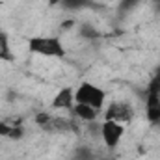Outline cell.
<instances>
[{
  "mask_svg": "<svg viewBox=\"0 0 160 160\" xmlns=\"http://www.w3.org/2000/svg\"><path fill=\"white\" fill-rule=\"evenodd\" d=\"M28 50L45 58H63L65 47L58 36H34L28 39Z\"/></svg>",
  "mask_w": 160,
  "mask_h": 160,
  "instance_id": "cell-1",
  "label": "cell"
},
{
  "mask_svg": "<svg viewBox=\"0 0 160 160\" xmlns=\"http://www.w3.org/2000/svg\"><path fill=\"white\" fill-rule=\"evenodd\" d=\"M75 102H82V104H89L95 110H102L104 102H106V93L102 88L91 84V82H82L78 88L75 89Z\"/></svg>",
  "mask_w": 160,
  "mask_h": 160,
  "instance_id": "cell-2",
  "label": "cell"
},
{
  "mask_svg": "<svg viewBox=\"0 0 160 160\" xmlns=\"http://www.w3.org/2000/svg\"><path fill=\"white\" fill-rule=\"evenodd\" d=\"M123 134H125V125H121L118 121L104 119V123H101V136L108 149H116L119 145Z\"/></svg>",
  "mask_w": 160,
  "mask_h": 160,
  "instance_id": "cell-3",
  "label": "cell"
},
{
  "mask_svg": "<svg viewBox=\"0 0 160 160\" xmlns=\"http://www.w3.org/2000/svg\"><path fill=\"white\" fill-rule=\"evenodd\" d=\"M134 118V112H132V106L127 104V102H110L106 112H104V119H112V121H118L121 125H127L130 123Z\"/></svg>",
  "mask_w": 160,
  "mask_h": 160,
  "instance_id": "cell-4",
  "label": "cell"
},
{
  "mask_svg": "<svg viewBox=\"0 0 160 160\" xmlns=\"http://www.w3.org/2000/svg\"><path fill=\"white\" fill-rule=\"evenodd\" d=\"M52 106L58 110H71L75 106V89L71 88H63L58 91V95L52 101Z\"/></svg>",
  "mask_w": 160,
  "mask_h": 160,
  "instance_id": "cell-5",
  "label": "cell"
},
{
  "mask_svg": "<svg viewBox=\"0 0 160 160\" xmlns=\"http://www.w3.org/2000/svg\"><path fill=\"white\" fill-rule=\"evenodd\" d=\"M145 118H147L149 123H153V125L160 123V99H158V95L147 93V99H145Z\"/></svg>",
  "mask_w": 160,
  "mask_h": 160,
  "instance_id": "cell-6",
  "label": "cell"
},
{
  "mask_svg": "<svg viewBox=\"0 0 160 160\" xmlns=\"http://www.w3.org/2000/svg\"><path fill=\"white\" fill-rule=\"evenodd\" d=\"M71 110H73V114L80 121H86V123H93V121L97 119V116H99V110H95L89 104H82V102H75V106Z\"/></svg>",
  "mask_w": 160,
  "mask_h": 160,
  "instance_id": "cell-7",
  "label": "cell"
},
{
  "mask_svg": "<svg viewBox=\"0 0 160 160\" xmlns=\"http://www.w3.org/2000/svg\"><path fill=\"white\" fill-rule=\"evenodd\" d=\"M13 50L9 45V38L4 30H0V62H13Z\"/></svg>",
  "mask_w": 160,
  "mask_h": 160,
  "instance_id": "cell-8",
  "label": "cell"
},
{
  "mask_svg": "<svg viewBox=\"0 0 160 160\" xmlns=\"http://www.w3.org/2000/svg\"><path fill=\"white\" fill-rule=\"evenodd\" d=\"M62 6L65 9H82V8H88L91 6V0H62Z\"/></svg>",
  "mask_w": 160,
  "mask_h": 160,
  "instance_id": "cell-9",
  "label": "cell"
},
{
  "mask_svg": "<svg viewBox=\"0 0 160 160\" xmlns=\"http://www.w3.org/2000/svg\"><path fill=\"white\" fill-rule=\"evenodd\" d=\"M52 116L48 114V112H39L38 116H36V125H39L41 128H47V130H50V127H52Z\"/></svg>",
  "mask_w": 160,
  "mask_h": 160,
  "instance_id": "cell-10",
  "label": "cell"
},
{
  "mask_svg": "<svg viewBox=\"0 0 160 160\" xmlns=\"http://www.w3.org/2000/svg\"><path fill=\"white\" fill-rule=\"evenodd\" d=\"M78 32H80V38H84V39H95L99 36V30L95 26H91V24H82Z\"/></svg>",
  "mask_w": 160,
  "mask_h": 160,
  "instance_id": "cell-11",
  "label": "cell"
},
{
  "mask_svg": "<svg viewBox=\"0 0 160 160\" xmlns=\"http://www.w3.org/2000/svg\"><path fill=\"white\" fill-rule=\"evenodd\" d=\"M147 93H153V95L160 93V65H158V69L155 71L153 78L149 80V86H147Z\"/></svg>",
  "mask_w": 160,
  "mask_h": 160,
  "instance_id": "cell-12",
  "label": "cell"
},
{
  "mask_svg": "<svg viewBox=\"0 0 160 160\" xmlns=\"http://www.w3.org/2000/svg\"><path fill=\"white\" fill-rule=\"evenodd\" d=\"M142 0H121L119 4V13H130L132 9H136L140 6Z\"/></svg>",
  "mask_w": 160,
  "mask_h": 160,
  "instance_id": "cell-13",
  "label": "cell"
},
{
  "mask_svg": "<svg viewBox=\"0 0 160 160\" xmlns=\"http://www.w3.org/2000/svg\"><path fill=\"white\" fill-rule=\"evenodd\" d=\"M75 160H95V155H93L91 149L80 147V149H77V153H75Z\"/></svg>",
  "mask_w": 160,
  "mask_h": 160,
  "instance_id": "cell-14",
  "label": "cell"
},
{
  "mask_svg": "<svg viewBox=\"0 0 160 160\" xmlns=\"http://www.w3.org/2000/svg\"><path fill=\"white\" fill-rule=\"evenodd\" d=\"M157 95H158V99H160V93H157Z\"/></svg>",
  "mask_w": 160,
  "mask_h": 160,
  "instance_id": "cell-15",
  "label": "cell"
},
{
  "mask_svg": "<svg viewBox=\"0 0 160 160\" xmlns=\"http://www.w3.org/2000/svg\"><path fill=\"white\" fill-rule=\"evenodd\" d=\"M155 2H160V0H155Z\"/></svg>",
  "mask_w": 160,
  "mask_h": 160,
  "instance_id": "cell-16",
  "label": "cell"
},
{
  "mask_svg": "<svg viewBox=\"0 0 160 160\" xmlns=\"http://www.w3.org/2000/svg\"><path fill=\"white\" fill-rule=\"evenodd\" d=\"M112 160H114V158H112Z\"/></svg>",
  "mask_w": 160,
  "mask_h": 160,
  "instance_id": "cell-17",
  "label": "cell"
}]
</instances>
